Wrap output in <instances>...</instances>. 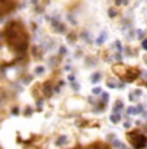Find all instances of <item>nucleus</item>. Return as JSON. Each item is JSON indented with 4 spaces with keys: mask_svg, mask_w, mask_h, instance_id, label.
I'll list each match as a JSON object with an SVG mask.
<instances>
[{
    "mask_svg": "<svg viewBox=\"0 0 147 149\" xmlns=\"http://www.w3.org/2000/svg\"><path fill=\"white\" fill-rule=\"evenodd\" d=\"M141 111H142V108H141V107L129 109V113H130V114H138V113H141Z\"/></svg>",
    "mask_w": 147,
    "mask_h": 149,
    "instance_id": "obj_4",
    "label": "nucleus"
},
{
    "mask_svg": "<svg viewBox=\"0 0 147 149\" xmlns=\"http://www.w3.org/2000/svg\"><path fill=\"white\" fill-rule=\"evenodd\" d=\"M65 139H67V137H65V136H63V140H59V141H57V144H59V145H61V143H63V144H64V143H65Z\"/></svg>",
    "mask_w": 147,
    "mask_h": 149,
    "instance_id": "obj_9",
    "label": "nucleus"
},
{
    "mask_svg": "<svg viewBox=\"0 0 147 149\" xmlns=\"http://www.w3.org/2000/svg\"><path fill=\"white\" fill-rule=\"evenodd\" d=\"M93 92H94V93H99V92H100V88H95Z\"/></svg>",
    "mask_w": 147,
    "mask_h": 149,
    "instance_id": "obj_10",
    "label": "nucleus"
},
{
    "mask_svg": "<svg viewBox=\"0 0 147 149\" xmlns=\"http://www.w3.org/2000/svg\"><path fill=\"white\" fill-rule=\"evenodd\" d=\"M8 42L14 49L25 51L27 48V33L20 22H12L7 27Z\"/></svg>",
    "mask_w": 147,
    "mask_h": 149,
    "instance_id": "obj_1",
    "label": "nucleus"
},
{
    "mask_svg": "<svg viewBox=\"0 0 147 149\" xmlns=\"http://www.w3.org/2000/svg\"><path fill=\"white\" fill-rule=\"evenodd\" d=\"M43 71H44V69H43V68H37L35 69V73L37 74H40V73H43Z\"/></svg>",
    "mask_w": 147,
    "mask_h": 149,
    "instance_id": "obj_8",
    "label": "nucleus"
},
{
    "mask_svg": "<svg viewBox=\"0 0 147 149\" xmlns=\"http://www.w3.org/2000/svg\"><path fill=\"white\" fill-rule=\"evenodd\" d=\"M132 141H133V145L135 148H142V147H145L146 145V143H147V139L143 135H135L134 136V139H130Z\"/></svg>",
    "mask_w": 147,
    "mask_h": 149,
    "instance_id": "obj_3",
    "label": "nucleus"
},
{
    "mask_svg": "<svg viewBox=\"0 0 147 149\" xmlns=\"http://www.w3.org/2000/svg\"><path fill=\"white\" fill-rule=\"evenodd\" d=\"M100 79V75L99 74H95V75H93V78H91V81L93 82H98Z\"/></svg>",
    "mask_w": 147,
    "mask_h": 149,
    "instance_id": "obj_7",
    "label": "nucleus"
},
{
    "mask_svg": "<svg viewBox=\"0 0 147 149\" xmlns=\"http://www.w3.org/2000/svg\"><path fill=\"white\" fill-rule=\"evenodd\" d=\"M111 121H112V122H115V123H117V122L120 121V116H119V114H116V116L113 114V116L111 117Z\"/></svg>",
    "mask_w": 147,
    "mask_h": 149,
    "instance_id": "obj_6",
    "label": "nucleus"
},
{
    "mask_svg": "<svg viewBox=\"0 0 147 149\" xmlns=\"http://www.w3.org/2000/svg\"><path fill=\"white\" fill-rule=\"evenodd\" d=\"M13 9H14V3L12 0H0V14L1 16L9 13Z\"/></svg>",
    "mask_w": 147,
    "mask_h": 149,
    "instance_id": "obj_2",
    "label": "nucleus"
},
{
    "mask_svg": "<svg viewBox=\"0 0 147 149\" xmlns=\"http://www.w3.org/2000/svg\"><path fill=\"white\" fill-rule=\"evenodd\" d=\"M121 109H122V102H121V101H117L116 105H115V110L119 111V110H121Z\"/></svg>",
    "mask_w": 147,
    "mask_h": 149,
    "instance_id": "obj_5",
    "label": "nucleus"
},
{
    "mask_svg": "<svg viewBox=\"0 0 147 149\" xmlns=\"http://www.w3.org/2000/svg\"><path fill=\"white\" fill-rule=\"evenodd\" d=\"M143 48H145V49H147V40L143 42Z\"/></svg>",
    "mask_w": 147,
    "mask_h": 149,
    "instance_id": "obj_11",
    "label": "nucleus"
}]
</instances>
